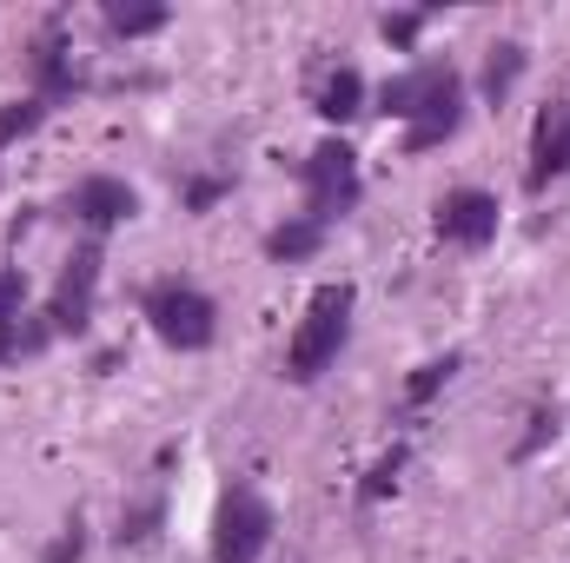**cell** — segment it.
<instances>
[{"instance_id":"obj_1","label":"cell","mask_w":570,"mask_h":563,"mask_svg":"<svg viewBox=\"0 0 570 563\" xmlns=\"http://www.w3.org/2000/svg\"><path fill=\"white\" fill-rule=\"evenodd\" d=\"M379 107L392 113V120H405L412 134L405 146L412 152H431V146H444L458 134V120H464V87H458V73L451 67H412V73H399V80H385V93H379Z\"/></svg>"},{"instance_id":"obj_2","label":"cell","mask_w":570,"mask_h":563,"mask_svg":"<svg viewBox=\"0 0 570 563\" xmlns=\"http://www.w3.org/2000/svg\"><path fill=\"white\" fill-rule=\"evenodd\" d=\"M345 332H352V285H345V279L318 285V292H312V305H305V318H298V332H292L285 378H292V385H312V378L338 358Z\"/></svg>"},{"instance_id":"obj_3","label":"cell","mask_w":570,"mask_h":563,"mask_svg":"<svg viewBox=\"0 0 570 563\" xmlns=\"http://www.w3.org/2000/svg\"><path fill=\"white\" fill-rule=\"evenodd\" d=\"M146 318H153V332H159L173 352H206L213 332H219L213 298H206L199 285H186V279H159L153 285V292H146Z\"/></svg>"},{"instance_id":"obj_4","label":"cell","mask_w":570,"mask_h":563,"mask_svg":"<svg viewBox=\"0 0 570 563\" xmlns=\"http://www.w3.org/2000/svg\"><path fill=\"white\" fill-rule=\"evenodd\" d=\"M273 544V504L246 484H233L213 511V563H259Z\"/></svg>"},{"instance_id":"obj_5","label":"cell","mask_w":570,"mask_h":563,"mask_svg":"<svg viewBox=\"0 0 570 563\" xmlns=\"http://www.w3.org/2000/svg\"><path fill=\"white\" fill-rule=\"evenodd\" d=\"M352 206H358V152L345 140H318L305 159V219L332 226Z\"/></svg>"},{"instance_id":"obj_6","label":"cell","mask_w":570,"mask_h":563,"mask_svg":"<svg viewBox=\"0 0 570 563\" xmlns=\"http://www.w3.org/2000/svg\"><path fill=\"white\" fill-rule=\"evenodd\" d=\"M94 292H100V253L80 246V253L67 259L60 285H53V298H47V332H87V318H94Z\"/></svg>"},{"instance_id":"obj_7","label":"cell","mask_w":570,"mask_h":563,"mask_svg":"<svg viewBox=\"0 0 570 563\" xmlns=\"http://www.w3.org/2000/svg\"><path fill=\"white\" fill-rule=\"evenodd\" d=\"M438 233L451 246H491L498 239V199L491 192H444L438 199Z\"/></svg>"},{"instance_id":"obj_8","label":"cell","mask_w":570,"mask_h":563,"mask_svg":"<svg viewBox=\"0 0 570 563\" xmlns=\"http://www.w3.org/2000/svg\"><path fill=\"white\" fill-rule=\"evenodd\" d=\"M558 172H570V100H558V107H544L538 113V134H531V192H544Z\"/></svg>"},{"instance_id":"obj_9","label":"cell","mask_w":570,"mask_h":563,"mask_svg":"<svg viewBox=\"0 0 570 563\" xmlns=\"http://www.w3.org/2000/svg\"><path fill=\"white\" fill-rule=\"evenodd\" d=\"M73 219L94 226V233L134 219V186H120V179H80L73 186Z\"/></svg>"},{"instance_id":"obj_10","label":"cell","mask_w":570,"mask_h":563,"mask_svg":"<svg viewBox=\"0 0 570 563\" xmlns=\"http://www.w3.org/2000/svg\"><path fill=\"white\" fill-rule=\"evenodd\" d=\"M67 40H60V20H47L40 27V40H33V73H40V100L53 107L60 93H73V73H67Z\"/></svg>"},{"instance_id":"obj_11","label":"cell","mask_w":570,"mask_h":563,"mask_svg":"<svg viewBox=\"0 0 570 563\" xmlns=\"http://www.w3.org/2000/svg\"><path fill=\"white\" fill-rule=\"evenodd\" d=\"M358 100H365V80H358L352 67H332V73L318 80V113H325V120L345 127V120L358 113Z\"/></svg>"},{"instance_id":"obj_12","label":"cell","mask_w":570,"mask_h":563,"mask_svg":"<svg viewBox=\"0 0 570 563\" xmlns=\"http://www.w3.org/2000/svg\"><path fill=\"white\" fill-rule=\"evenodd\" d=\"M318 246H325V226H318V219H292V226H279V233L266 239L273 259H312Z\"/></svg>"},{"instance_id":"obj_13","label":"cell","mask_w":570,"mask_h":563,"mask_svg":"<svg viewBox=\"0 0 570 563\" xmlns=\"http://www.w3.org/2000/svg\"><path fill=\"white\" fill-rule=\"evenodd\" d=\"M40 120H47V100H40V93H27V100L0 107V152H7L13 140H27V134H33Z\"/></svg>"},{"instance_id":"obj_14","label":"cell","mask_w":570,"mask_h":563,"mask_svg":"<svg viewBox=\"0 0 570 563\" xmlns=\"http://www.w3.org/2000/svg\"><path fill=\"white\" fill-rule=\"evenodd\" d=\"M107 27L134 40V33H153V27H166V7H127V0H114V7H107Z\"/></svg>"},{"instance_id":"obj_15","label":"cell","mask_w":570,"mask_h":563,"mask_svg":"<svg viewBox=\"0 0 570 563\" xmlns=\"http://www.w3.org/2000/svg\"><path fill=\"white\" fill-rule=\"evenodd\" d=\"M518 67H524V47H491L484 93H491V100H504V93H511V80H518Z\"/></svg>"},{"instance_id":"obj_16","label":"cell","mask_w":570,"mask_h":563,"mask_svg":"<svg viewBox=\"0 0 570 563\" xmlns=\"http://www.w3.org/2000/svg\"><path fill=\"white\" fill-rule=\"evenodd\" d=\"M451 372H458V358H431V365H419V372H412V385H405V398H412V405H425Z\"/></svg>"},{"instance_id":"obj_17","label":"cell","mask_w":570,"mask_h":563,"mask_svg":"<svg viewBox=\"0 0 570 563\" xmlns=\"http://www.w3.org/2000/svg\"><path fill=\"white\" fill-rule=\"evenodd\" d=\"M20 298H27L20 266H0V332H13V318H20Z\"/></svg>"},{"instance_id":"obj_18","label":"cell","mask_w":570,"mask_h":563,"mask_svg":"<svg viewBox=\"0 0 570 563\" xmlns=\"http://www.w3.org/2000/svg\"><path fill=\"white\" fill-rule=\"evenodd\" d=\"M399 471H405V451H392V457H379V464H372V477H365V491H358V497H365V504H379V497H385V491H392V484H399Z\"/></svg>"},{"instance_id":"obj_19","label":"cell","mask_w":570,"mask_h":563,"mask_svg":"<svg viewBox=\"0 0 570 563\" xmlns=\"http://www.w3.org/2000/svg\"><path fill=\"white\" fill-rule=\"evenodd\" d=\"M419 27H425L419 13H385V40H392V47H412V40H419Z\"/></svg>"},{"instance_id":"obj_20","label":"cell","mask_w":570,"mask_h":563,"mask_svg":"<svg viewBox=\"0 0 570 563\" xmlns=\"http://www.w3.org/2000/svg\"><path fill=\"white\" fill-rule=\"evenodd\" d=\"M80 544H87V537H80V524H73V531H67V537L47 551V563H73V557H80Z\"/></svg>"}]
</instances>
